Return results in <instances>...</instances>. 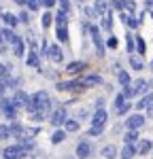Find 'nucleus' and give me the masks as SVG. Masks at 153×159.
I'll use <instances>...</instances> for the list:
<instances>
[{"label": "nucleus", "mask_w": 153, "mask_h": 159, "mask_svg": "<svg viewBox=\"0 0 153 159\" xmlns=\"http://www.w3.org/2000/svg\"><path fill=\"white\" fill-rule=\"evenodd\" d=\"M85 30H89V34H91V38H94V45H96L98 55H104V43H102V36H100V32H98V28L91 25V24H87V25H85Z\"/></svg>", "instance_id": "4"}, {"label": "nucleus", "mask_w": 153, "mask_h": 159, "mask_svg": "<svg viewBox=\"0 0 153 159\" xmlns=\"http://www.w3.org/2000/svg\"><path fill=\"white\" fill-rule=\"evenodd\" d=\"M151 66H153V61H151Z\"/></svg>", "instance_id": "51"}, {"label": "nucleus", "mask_w": 153, "mask_h": 159, "mask_svg": "<svg viewBox=\"0 0 153 159\" xmlns=\"http://www.w3.org/2000/svg\"><path fill=\"white\" fill-rule=\"evenodd\" d=\"M117 79H119V83H121V85H130V74H128L126 70H119Z\"/></svg>", "instance_id": "27"}, {"label": "nucleus", "mask_w": 153, "mask_h": 159, "mask_svg": "<svg viewBox=\"0 0 153 159\" xmlns=\"http://www.w3.org/2000/svg\"><path fill=\"white\" fill-rule=\"evenodd\" d=\"M151 102H153V93H147L145 98H140V100H138L136 108H138V110H145L147 106H149V104H151Z\"/></svg>", "instance_id": "20"}, {"label": "nucleus", "mask_w": 153, "mask_h": 159, "mask_svg": "<svg viewBox=\"0 0 153 159\" xmlns=\"http://www.w3.org/2000/svg\"><path fill=\"white\" fill-rule=\"evenodd\" d=\"M151 159H153V157H151Z\"/></svg>", "instance_id": "52"}, {"label": "nucleus", "mask_w": 153, "mask_h": 159, "mask_svg": "<svg viewBox=\"0 0 153 159\" xmlns=\"http://www.w3.org/2000/svg\"><path fill=\"white\" fill-rule=\"evenodd\" d=\"M136 138H138V134H136V129H130V132H128V134L123 136V140H126L128 144H134V140H136Z\"/></svg>", "instance_id": "29"}, {"label": "nucleus", "mask_w": 153, "mask_h": 159, "mask_svg": "<svg viewBox=\"0 0 153 159\" xmlns=\"http://www.w3.org/2000/svg\"><path fill=\"white\" fill-rule=\"evenodd\" d=\"M28 66H32V68H38V55H36V51H32V53L28 55Z\"/></svg>", "instance_id": "30"}, {"label": "nucleus", "mask_w": 153, "mask_h": 159, "mask_svg": "<svg viewBox=\"0 0 153 159\" xmlns=\"http://www.w3.org/2000/svg\"><path fill=\"white\" fill-rule=\"evenodd\" d=\"M19 159H36V157H34V155H30V151H26V153L19 155Z\"/></svg>", "instance_id": "41"}, {"label": "nucleus", "mask_w": 153, "mask_h": 159, "mask_svg": "<svg viewBox=\"0 0 153 159\" xmlns=\"http://www.w3.org/2000/svg\"><path fill=\"white\" fill-rule=\"evenodd\" d=\"M147 2V7H153V0H145Z\"/></svg>", "instance_id": "47"}, {"label": "nucleus", "mask_w": 153, "mask_h": 159, "mask_svg": "<svg viewBox=\"0 0 153 159\" xmlns=\"http://www.w3.org/2000/svg\"><path fill=\"white\" fill-rule=\"evenodd\" d=\"M121 21L128 25V28H138V19L132 15V11H128V9H121Z\"/></svg>", "instance_id": "8"}, {"label": "nucleus", "mask_w": 153, "mask_h": 159, "mask_svg": "<svg viewBox=\"0 0 153 159\" xmlns=\"http://www.w3.org/2000/svg\"><path fill=\"white\" fill-rule=\"evenodd\" d=\"M126 40H128V53H132V51H134V38H132L130 34H128V38H126Z\"/></svg>", "instance_id": "39"}, {"label": "nucleus", "mask_w": 153, "mask_h": 159, "mask_svg": "<svg viewBox=\"0 0 153 159\" xmlns=\"http://www.w3.org/2000/svg\"><path fill=\"white\" fill-rule=\"evenodd\" d=\"M13 53H15L17 57H21V55H24V40H21L19 36L15 38V43H13Z\"/></svg>", "instance_id": "18"}, {"label": "nucleus", "mask_w": 153, "mask_h": 159, "mask_svg": "<svg viewBox=\"0 0 153 159\" xmlns=\"http://www.w3.org/2000/svg\"><path fill=\"white\" fill-rule=\"evenodd\" d=\"M32 100H34V102H36L38 110H40V112H45V115H47V110H49V106H51L49 93H47V91H36V93H34V96H32Z\"/></svg>", "instance_id": "3"}, {"label": "nucleus", "mask_w": 153, "mask_h": 159, "mask_svg": "<svg viewBox=\"0 0 153 159\" xmlns=\"http://www.w3.org/2000/svg\"><path fill=\"white\" fill-rule=\"evenodd\" d=\"M147 87H149V83H147L145 79H138L134 85H130V89H132V96H140V93H145V91H147Z\"/></svg>", "instance_id": "11"}, {"label": "nucleus", "mask_w": 153, "mask_h": 159, "mask_svg": "<svg viewBox=\"0 0 153 159\" xmlns=\"http://www.w3.org/2000/svg\"><path fill=\"white\" fill-rule=\"evenodd\" d=\"M11 138V127L9 125H0V140H7Z\"/></svg>", "instance_id": "32"}, {"label": "nucleus", "mask_w": 153, "mask_h": 159, "mask_svg": "<svg viewBox=\"0 0 153 159\" xmlns=\"http://www.w3.org/2000/svg\"><path fill=\"white\" fill-rule=\"evenodd\" d=\"M64 138H66V132H62V129H60V132H55V134L51 136V142H53V144H60Z\"/></svg>", "instance_id": "28"}, {"label": "nucleus", "mask_w": 153, "mask_h": 159, "mask_svg": "<svg viewBox=\"0 0 153 159\" xmlns=\"http://www.w3.org/2000/svg\"><path fill=\"white\" fill-rule=\"evenodd\" d=\"M15 38H17V36H15V32H13V30H9V28H7V30H2V40H7V43H11V45H13V43H15Z\"/></svg>", "instance_id": "25"}, {"label": "nucleus", "mask_w": 153, "mask_h": 159, "mask_svg": "<svg viewBox=\"0 0 153 159\" xmlns=\"http://www.w3.org/2000/svg\"><path fill=\"white\" fill-rule=\"evenodd\" d=\"M79 129V123L72 121V119H66L64 121V132H76Z\"/></svg>", "instance_id": "24"}, {"label": "nucleus", "mask_w": 153, "mask_h": 159, "mask_svg": "<svg viewBox=\"0 0 153 159\" xmlns=\"http://www.w3.org/2000/svg\"><path fill=\"white\" fill-rule=\"evenodd\" d=\"M40 4H45L47 9H51V7L55 4V0H40Z\"/></svg>", "instance_id": "42"}, {"label": "nucleus", "mask_w": 153, "mask_h": 159, "mask_svg": "<svg viewBox=\"0 0 153 159\" xmlns=\"http://www.w3.org/2000/svg\"><path fill=\"white\" fill-rule=\"evenodd\" d=\"M142 123H145V117L142 115H132V117H128V129H138V127H142Z\"/></svg>", "instance_id": "10"}, {"label": "nucleus", "mask_w": 153, "mask_h": 159, "mask_svg": "<svg viewBox=\"0 0 153 159\" xmlns=\"http://www.w3.org/2000/svg\"><path fill=\"white\" fill-rule=\"evenodd\" d=\"M19 21H24V24L28 21V13H21V15H19Z\"/></svg>", "instance_id": "45"}, {"label": "nucleus", "mask_w": 153, "mask_h": 159, "mask_svg": "<svg viewBox=\"0 0 153 159\" xmlns=\"http://www.w3.org/2000/svg\"><path fill=\"white\" fill-rule=\"evenodd\" d=\"M49 121H51V125H53V127L64 125V121H66V108H64V106H58L55 110H51Z\"/></svg>", "instance_id": "5"}, {"label": "nucleus", "mask_w": 153, "mask_h": 159, "mask_svg": "<svg viewBox=\"0 0 153 159\" xmlns=\"http://www.w3.org/2000/svg\"><path fill=\"white\" fill-rule=\"evenodd\" d=\"M21 132H24V127H21L19 123H13V125H11V134L13 136H17V138H19V136H21Z\"/></svg>", "instance_id": "34"}, {"label": "nucleus", "mask_w": 153, "mask_h": 159, "mask_svg": "<svg viewBox=\"0 0 153 159\" xmlns=\"http://www.w3.org/2000/svg\"><path fill=\"white\" fill-rule=\"evenodd\" d=\"M26 4H28L30 11H36L38 7H40V0H26Z\"/></svg>", "instance_id": "35"}, {"label": "nucleus", "mask_w": 153, "mask_h": 159, "mask_svg": "<svg viewBox=\"0 0 153 159\" xmlns=\"http://www.w3.org/2000/svg\"><path fill=\"white\" fill-rule=\"evenodd\" d=\"M126 100L128 98L123 96V93H119V96H117V100H115V112H117V115H126L128 110H130L132 104H128Z\"/></svg>", "instance_id": "7"}, {"label": "nucleus", "mask_w": 153, "mask_h": 159, "mask_svg": "<svg viewBox=\"0 0 153 159\" xmlns=\"http://www.w3.org/2000/svg\"><path fill=\"white\" fill-rule=\"evenodd\" d=\"M106 11H109V4H106L104 0H96V13H98V15H104Z\"/></svg>", "instance_id": "26"}, {"label": "nucleus", "mask_w": 153, "mask_h": 159, "mask_svg": "<svg viewBox=\"0 0 153 159\" xmlns=\"http://www.w3.org/2000/svg\"><path fill=\"white\" fill-rule=\"evenodd\" d=\"M109 47H111V49L117 47V38H109Z\"/></svg>", "instance_id": "43"}, {"label": "nucleus", "mask_w": 153, "mask_h": 159, "mask_svg": "<svg viewBox=\"0 0 153 159\" xmlns=\"http://www.w3.org/2000/svg\"><path fill=\"white\" fill-rule=\"evenodd\" d=\"M51 19H53V17H51V13H45V15H43V28H49Z\"/></svg>", "instance_id": "36"}, {"label": "nucleus", "mask_w": 153, "mask_h": 159, "mask_svg": "<svg viewBox=\"0 0 153 159\" xmlns=\"http://www.w3.org/2000/svg\"><path fill=\"white\" fill-rule=\"evenodd\" d=\"M91 155V147H89L87 142H79V147H76V159H87Z\"/></svg>", "instance_id": "13"}, {"label": "nucleus", "mask_w": 153, "mask_h": 159, "mask_svg": "<svg viewBox=\"0 0 153 159\" xmlns=\"http://www.w3.org/2000/svg\"><path fill=\"white\" fill-rule=\"evenodd\" d=\"M102 25H104V30H111V28H113V21H111V13H109V11L104 13V19H102Z\"/></svg>", "instance_id": "33"}, {"label": "nucleus", "mask_w": 153, "mask_h": 159, "mask_svg": "<svg viewBox=\"0 0 153 159\" xmlns=\"http://www.w3.org/2000/svg\"><path fill=\"white\" fill-rule=\"evenodd\" d=\"M79 2H85V0H79Z\"/></svg>", "instance_id": "50"}, {"label": "nucleus", "mask_w": 153, "mask_h": 159, "mask_svg": "<svg viewBox=\"0 0 153 159\" xmlns=\"http://www.w3.org/2000/svg\"><path fill=\"white\" fill-rule=\"evenodd\" d=\"M83 85H85L83 81H79V83L76 81H70V83H58V89L60 91H70V89H81Z\"/></svg>", "instance_id": "15"}, {"label": "nucleus", "mask_w": 153, "mask_h": 159, "mask_svg": "<svg viewBox=\"0 0 153 159\" xmlns=\"http://www.w3.org/2000/svg\"><path fill=\"white\" fill-rule=\"evenodd\" d=\"M62 57H64V55H62V49H60L58 45H51V47H49V60L58 64V61H62Z\"/></svg>", "instance_id": "16"}, {"label": "nucleus", "mask_w": 153, "mask_h": 159, "mask_svg": "<svg viewBox=\"0 0 153 159\" xmlns=\"http://www.w3.org/2000/svg\"><path fill=\"white\" fill-rule=\"evenodd\" d=\"M15 2H17V4H26V0H15Z\"/></svg>", "instance_id": "48"}, {"label": "nucleus", "mask_w": 153, "mask_h": 159, "mask_svg": "<svg viewBox=\"0 0 153 159\" xmlns=\"http://www.w3.org/2000/svg\"><path fill=\"white\" fill-rule=\"evenodd\" d=\"M151 148H153V144L149 142V140H142V142L138 144V155H147Z\"/></svg>", "instance_id": "23"}, {"label": "nucleus", "mask_w": 153, "mask_h": 159, "mask_svg": "<svg viewBox=\"0 0 153 159\" xmlns=\"http://www.w3.org/2000/svg\"><path fill=\"white\" fill-rule=\"evenodd\" d=\"M83 83H85V85H102V79L98 74H89V76L83 79Z\"/></svg>", "instance_id": "22"}, {"label": "nucleus", "mask_w": 153, "mask_h": 159, "mask_svg": "<svg viewBox=\"0 0 153 159\" xmlns=\"http://www.w3.org/2000/svg\"><path fill=\"white\" fill-rule=\"evenodd\" d=\"M147 115H149V117H153V102L147 106Z\"/></svg>", "instance_id": "44"}, {"label": "nucleus", "mask_w": 153, "mask_h": 159, "mask_svg": "<svg viewBox=\"0 0 153 159\" xmlns=\"http://www.w3.org/2000/svg\"><path fill=\"white\" fill-rule=\"evenodd\" d=\"M111 4H113L117 11H121V9L126 7V0H111Z\"/></svg>", "instance_id": "37"}, {"label": "nucleus", "mask_w": 153, "mask_h": 159, "mask_svg": "<svg viewBox=\"0 0 153 159\" xmlns=\"http://www.w3.org/2000/svg\"><path fill=\"white\" fill-rule=\"evenodd\" d=\"M136 49H138V53H145V40L142 38H136Z\"/></svg>", "instance_id": "38"}, {"label": "nucleus", "mask_w": 153, "mask_h": 159, "mask_svg": "<svg viewBox=\"0 0 153 159\" xmlns=\"http://www.w3.org/2000/svg\"><path fill=\"white\" fill-rule=\"evenodd\" d=\"M85 68H87L85 61H70V64L66 66V72L68 74H76V72H81V70H85Z\"/></svg>", "instance_id": "14"}, {"label": "nucleus", "mask_w": 153, "mask_h": 159, "mask_svg": "<svg viewBox=\"0 0 153 159\" xmlns=\"http://www.w3.org/2000/svg\"><path fill=\"white\" fill-rule=\"evenodd\" d=\"M21 153H26V151H21L17 144H15V147H7L4 151H2L4 159H19V155H21Z\"/></svg>", "instance_id": "12"}, {"label": "nucleus", "mask_w": 153, "mask_h": 159, "mask_svg": "<svg viewBox=\"0 0 153 159\" xmlns=\"http://www.w3.org/2000/svg\"><path fill=\"white\" fill-rule=\"evenodd\" d=\"M4 76H7V66H4V64H0V81H2Z\"/></svg>", "instance_id": "40"}, {"label": "nucleus", "mask_w": 153, "mask_h": 159, "mask_svg": "<svg viewBox=\"0 0 153 159\" xmlns=\"http://www.w3.org/2000/svg\"><path fill=\"white\" fill-rule=\"evenodd\" d=\"M28 96H26V91H21V89H17L15 91V96H13V104L17 106V108H26V104H28Z\"/></svg>", "instance_id": "9"}, {"label": "nucleus", "mask_w": 153, "mask_h": 159, "mask_svg": "<svg viewBox=\"0 0 153 159\" xmlns=\"http://www.w3.org/2000/svg\"><path fill=\"white\" fill-rule=\"evenodd\" d=\"M4 89H7V87H4V83H2V81H0V98H2V96H4Z\"/></svg>", "instance_id": "46"}, {"label": "nucleus", "mask_w": 153, "mask_h": 159, "mask_svg": "<svg viewBox=\"0 0 153 159\" xmlns=\"http://www.w3.org/2000/svg\"><path fill=\"white\" fill-rule=\"evenodd\" d=\"M134 155H136V148L132 147V144H128V142H126V147L121 148V157H123V159H132Z\"/></svg>", "instance_id": "19"}, {"label": "nucleus", "mask_w": 153, "mask_h": 159, "mask_svg": "<svg viewBox=\"0 0 153 159\" xmlns=\"http://www.w3.org/2000/svg\"><path fill=\"white\" fill-rule=\"evenodd\" d=\"M102 157H104V159H115V157H117V147H113V144L104 147V148H102Z\"/></svg>", "instance_id": "17"}, {"label": "nucleus", "mask_w": 153, "mask_h": 159, "mask_svg": "<svg viewBox=\"0 0 153 159\" xmlns=\"http://www.w3.org/2000/svg\"><path fill=\"white\" fill-rule=\"evenodd\" d=\"M55 25H58V38L66 43L68 40V17H66V11H60L58 13V17H55Z\"/></svg>", "instance_id": "2"}, {"label": "nucleus", "mask_w": 153, "mask_h": 159, "mask_svg": "<svg viewBox=\"0 0 153 159\" xmlns=\"http://www.w3.org/2000/svg\"><path fill=\"white\" fill-rule=\"evenodd\" d=\"M106 110L104 108H98L94 112V117H91V127H89V134L91 136H100L102 129H104V125H106Z\"/></svg>", "instance_id": "1"}, {"label": "nucleus", "mask_w": 153, "mask_h": 159, "mask_svg": "<svg viewBox=\"0 0 153 159\" xmlns=\"http://www.w3.org/2000/svg\"><path fill=\"white\" fill-rule=\"evenodd\" d=\"M0 108H2V112L9 117V119H15V110H17V106L13 104V100H9V98H0Z\"/></svg>", "instance_id": "6"}, {"label": "nucleus", "mask_w": 153, "mask_h": 159, "mask_svg": "<svg viewBox=\"0 0 153 159\" xmlns=\"http://www.w3.org/2000/svg\"><path fill=\"white\" fill-rule=\"evenodd\" d=\"M2 19H4V24L9 25V28H15V25H17V21H19L13 13H4V15H2Z\"/></svg>", "instance_id": "21"}, {"label": "nucleus", "mask_w": 153, "mask_h": 159, "mask_svg": "<svg viewBox=\"0 0 153 159\" xmlns=\"http://www.w3.org/2000/svg\"><path fill=\"white\" fill-rule=\"evenodd\" d=\"M130 64H132V68H134V70H142V60L136 57V55H132V57H130Z\"/></svg>", "instance_id": "31"}, {"label": "nucleus", "mask_w": 153, "mask_h": 159, "mask_svg": "<svg viewBox=\"0 0 153 159\" xmlns=\"http://www.w3.org/2000/svg\"><path fill=\"white\" fill-rule=\"evenodd\" d=\"M0 43H2V30H0Z\"/></svg>", "instance_id": "49"}]
</instances>
